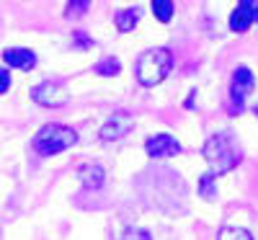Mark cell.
Here are the masks:
<instances>
[{
	"label": "cell",
	"instance_id": "obj_13",
	"mask_svg": "<svg viewBox=\"0 0 258 240\" xmlns=\"http://www.w3.org/2000/svg\"><path fill=\"white\" fill-rule=\"evenodd\" d=\"M153 13L160 24H168L173 18V0H153Z\"/></svg>",
	"mask_w": 258,
	"mask_h": 240
},
{
	"label": "cell",
	"instance_id": "obj_17",
	"mask_svg": "<svg viewBox=\"0 0 258 240\" xmlns=\"http://www.w3.org/2000/svg\"><path fill=\"white\" fill-rule=\"evenodd\" d=\"M119 240H153V235H150L147 230H142V227H129L126 232L119 235Z\"/></svg>",
	"mask_w": 258,
	"mask_h": 240
},
{
	"label": "cell",
	"instance_id": "obj_8",
	"mask_svg": "<svg viewBox=\"0 0 258 240\" xmlns=\"http://www.w3.org/2000/svg\"><path fill=\"white\" fill-rule=\"evenodd\" d=\"M253 21H255V3L253 0H240V6L235 8L232 16H230V29L235 34H243V31L250 29Z\"/></svg>",
	"mask_w": 258,
	"mask_h": 240
},
{
	"label": "cell",
	"instance_id": "obj_3",
	"mask_svg": "<svg viewBox=\"0 0 258 240\" xmlns=\"http://www.w3.org/2000/svg\"><path fill=\"white\" fill-rule=\"evenodd\" d=\"M78 142V132L64 124H47L34 137V150L39 155H57Z\"/></svg>",
	"mask_w": 258,
	"mask_h": 240
},
{
	"label": "cell",
	"instance_id": "obj_10",
	"mask_svg": "<svg viewBox=\"0 0 258 240\" xmlns=\"http://www.w3.org/2000/svg\"><path fill=\"white\" fill-rule=\"evenodd\" d=\"M3 62L8 65V68H18V70H31L34 65H36V54L31 49H6L3 52Z\"/></svg>",
	"mask_w": 258,
	"mask_h": 240
},
{
	"label": "cell",
	"instance_id": "obj_1",
	"mask_svg": "<svg viewBox=\"0 0 258 240\" xmlns=\"http://www.w3.org/2000/svg\"><path fill=\"white\" fill-rule=\"evenodd\" d=\"M202 158L207 160L209 170L214 176H222V173H230L235 165H240L243 160V147L235 140L232 132H220L212 135L204 147H202Z\"/></svg>",
	"mask_w": 258,
	"mask_h": 240
},
{
	"label": "cell",
	"instance_id": "obj_5",
	"mask_svg": "<svg viewBox=\"0 0 258 240\" xmlns=\"http://www.w3.org/2000/svg\"><path fill=\"white\" fill-rule=\"evenodd\" d=\"M31 98L39 103V106H47V108H59L68 103V93L59 83H39L36 88L31 91Z\"/></svg>",
	"mask_w": 258,
	"mask_h": 240
},
{
	"label": "cell",
	"instance_id": "obj_11",
	"mask_svg": "<svg viewBox=\"0 0 258 240\" xmlns=\"http://www.w3.org/2000/svg\"><path fill=\"white\" fill-rule=\"evenodd\" d=\"M140 21V11L137 8H126V11H119L116 13V29L119 31H132Z\"/></svg>",
	"mask_w": 258,
	"mask_h": 240
},
{
	"label": "cell",
	"instance_id": "obj_20",
	"mask_svg": "<svg viewBox=\"0 0 258 240\" xmlns=\"http://www.w3.org/2000/svg\"><path fill=\"white\" fill-rule=\"evenodd\" d=\"M255 21H258V6H255Z\"/></svg>",
	"mask_w": 258,
	"mask_h": 240
},
{
	"label": "cell",
	"instance_id": "obj_16",
	"mask_svg": "<svg viewBox=\"0 0 258 240\" xmlns=\"http://www.w3.org/2000/svg\"><path fill=\"white\" fill-rule=\"evenodd\" d=\"M88 6H91V0H70L68 8H64V16H68V18L83 16L85 11H88Z\"/></svg>",
	"mask_w": 258,
	"mask_h": 240
},
{
	"label": "cell",
	"instance_id": "obj_15",
	"mask_svg": "<svg viewBox=\"0 0 258 240\" xmlns=\"http://www.w3.org/2000/svg\"><path fill=\"white\" fill-rule=\"evenodd\" d=\"M199 194L204 196V199H214V194H217V189H214V173H204L202 181H199Z\"/></svg>",
	"mask_w": 258,
	"mask_h": 240
},
{
	"label": "cell",
	"instance_id": "obj_14",
	"mask_svg": "<svg viewBox=\"0 0 258 240\" xmlns=\"http://www.w3.org/2000/svg\"><path fill=\"white\" fill-rule=\"evenodd\" d=\"M217 240H253V235H250L248 230H243V227H230V225H225V227H220Z\"/></svg>",
	"mask_w": 258,
	"mask_h": 240
},
{
	"label": "cell",
	"instance_id": "obj_12",
	"mask_svg": "<svg viewBox=\"0 0 258 240\" xmlns=\"http://www.w3.org/2000/svg\"><path fill=\"white\" fill-rule=\"evenodd\" d=\"M93 73L101 75V78H114V75L121 73V62L116 57H106V59H101L96 68H93Z\"/></svg>",
	"mask_w": 258,
	"mask_h": 240
},
{
	"label": "cell",
	"instance_id": "obj_4",
	"mask_svg": "<svg viewBox=\"0 0 258 240\" xmlns=\"http://www.w3.org/2000/svg\"><path fill=\"white\" fill-rule=\"evenodd\" d=\"M255 88V78L248 68H235L232 73V83H230V103H227V111L230 114H240L245 98L253 93Z\"/></svg>",
	"mask_w": 258,
	"mask_h": 240
},
{
	"label": "cell",
	"instance_id": "obj_19",
	"mask_svg": "<svg viewBox=\"0 0 258 240\" xmlns=\"http://www.w3.org/2000/svg\"><path fill=\"white\" fill-rule=\"evenodd\" d=\"M0 78H3V83H0V93H8V88H11V73L3 70V73H0Z\"/></svg>",
	"mask_w": 258,
	"mask_h": 240
},
{
	"label": "cell",
	"instance_id": "obj_6",
	"mask_svg": "<svg viewBox=\"0 0 258 240\" xmlns=\"http://www.w3.org/2000/svg\"><path fill=\"white\" fill-rule=\"evenodd\" d=\"M132 129H135V119H132V116H126V114H114L109 122L101 127L98 137H101L103 142H116V140L126 137L129 132H132Z\"/></svg>",
	"mask_w": 258,
	"mask_h": 240
},
{
	"label": "cell",
	"instance_id": "obj_9",
	"mask_svg": "<svg viewBox=\"0 0 258 240\" xmlns=\"http://www.w3.org/2000/svg\"><path fill=\"white\" fill-rule=\"evenodd\" d=\"M78 176H80L83 189H91V191H96V189H101V186L106 184V170H103L98 163H85V165H80Z\"/></svg>",
	"mask_w": 258,
	"mask_h": 240
},
{
	"label": "cell",
	"instance_id": "obj_2",
	"mask_svg": "<svg viewBox=\"0 0 258 240\" xmlns=\"http://www.w3.org/2000/svg\"><path fill=\"white\" fill-rule=\"evenodd\" d=\"M173 68V54L165 47H153V49H145L137 62H135V75L137 80L145 85V88H153V85L163 83Z\"/></svg>",
	"mask_w": 258,
	"mask_h": 240
},
{
	"label": "cell",
	"instance_id": "obj_7",
	"mask_svg": "<svg viewBox=\"0 0 258 240\" xmlns=\"http://www.w3.org/2000/svg\"><path fill=\"white\" fill-rule=\"evenodd\" d=\"M145 150L150 158H173L181 152V142L170 135H155L145 142Z\"/></svg>",
	"mask_w": 258,
	"mask_h": 240
},
{
	"label": "cell",
	"instance_id": "obj_18",
	"mask_svg": "<svg viewBox=\"0 0 258 240\" xmlns=\"http://www.w3.org/2000/svg\"><path fill=\"white\" fill-rule=\"evenodd\" d=\"M75 47H78V49H91V47H93V39L85 36L83 31H75Z\"/></svg>",
	"mask_w": 258,
	"mask_h": 240
}]
</instances>
